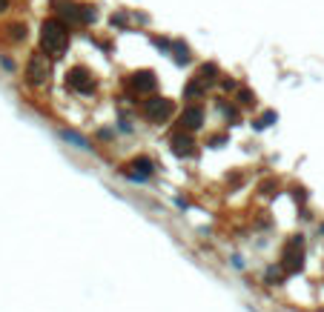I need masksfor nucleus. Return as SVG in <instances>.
I'll list each match as a JSON object with an SVG mask.
<instances>
[{
  "label": "nucleus",
  "instance_id": "1",
  "mask_svg": "<svg viewBox=\"0 0 324 312\" xmlns=\"http://www.w3.org/2000/svg\"><path fill=\"white\" fill-rule=\"evenodd\" d=\"M69 43V29L63 20H46L40 26V46L46 55H60Z\"/></svg>",
  "mask_w": 324,
  "mask_h": 312
},
{
  "label": "nucleus",
  "instance_id": "2",
  "mask_svg": "<svg viewBox=\"0 0 324 312\" xmlns=\"http://www.w3.org/2000/svg\"><path fill=\"white\" fill-rule=\"evenodd\" d=\"M169 112H172V103L166 101V98H152V101H144V115L149 117L152 124H161V121H166V117H169Z\"/></svg>",
  "mask_w": 324,
  "mask_h": 312
},
{
  "label": "nucleus",
  "instance_id": "3",
  "mask_svg": "<svg viewBox=\"0 0 324 312\" xmlns=\"http://www.w3.org/2000/svg\"><path fill=\"white\" fill-rule=\"evenodd\" d=\"M26 75H29L32 83H44L46 78H49V60H46V55H32L29 58V66H26Z\"/></svg>",
  "mask_w": 324,
  "mask_h": 312
},
{
  "label": "nucleus",
  "instance_id": "4",
  "mask_svg": "<svg viewBox=\"0 0 324 312\" xmlns=\"http://www.w3.org/2000/svg\"><path fill=\"white\" fill-rule=\"evenodd\" d=\"M66 78H69V86H72L75 92H83V94L92 92V78H89L87 69H72Z\"/></svg>",
  "mask_w": 324,
  "mask_h": 312
},
{
  "label": "nucleus",
  "instance_id": "5",
  "mask_svg": "<svg viewBox=\"0 0 324 312\" xmlns=\"http://www.w3.org/2000/svg\"><path fill=\"white\" fill-rule=\"evenodd\" d=\"M181 124L187 126V129H198L204 124V109L201 106H187V109L181 112Z\"/></svg>",
  "mask_w": 324,
  "mask_h": 312
},
{
  "label": "nucleus",
  "instance_id": "6",
  "mask_svg": "<svg viewBox=\"0 0 324 312\" xmlns=\"http://www.w3.org/2000/svg\"><path fill=\"white\" fill-rule=\"evenodd\" d=\"M132 86H135L138 92H152V89H155V78H152V72H141V75H135Z\"/></svg>",
  "mask_w": 324,
  "mask_h": 312
},
{
  "label": "nucleus",
  "instance_id": "7",
  "mask_svg": "<svg viewBox=\"0 0 324 312\" xmlns=\"http://www.w3.org/2000/svg\"><path fill=\"white\" fill-rule=\"evenodd\" d=\"M172 146H175V152H178V155H189V152H192V140H189L187 135H175Z\"/></svg>",
  "mask_w": 324,
  "mask_h": 312
},
{
  "label": "nucleus",
  "instance_id": "8",
  "mask_svg": "<svg viewBox=\"0 0 324 312\" xmlns=\"http://www.w3.org/2000/svg\"><path fill=\"white\" fill-rule=\"evenodd\" d=\"M63 138H66V140H72V143H78L80 149H89V143H87V140L80 138V135H75V132H69V129H63Z\"/></svg>",
  "mask_w": 324,
  "mask_h": 312
},
{
  "label": "nucleus",
  "instance_id": "9",
  "mask_svg": "<svg viewBox=\"0 0 324 312\" xmlns=\"http://www.w3.org/2000/svg\"><path fill=\"white\" fill-rule=\"evenodd\" d=\"M238 101H241V103H252V101H255V98H252V92H247V89H241V92H238Z\"/></svg>",
  "mask_w": 324,
  "mask_h": 312
},
{
  "label": "nucleus",
  "instance_id": "10",
  "mask_svg": "<svg viewBox=\"0 0 324 312\" xmlns=\"http://www.w3.org/2000/svg\"><path fill=\"white\" fill-rule=\"evenodd\" d=\"M201 92H204L201 83H189V86H187V94H189V98H195V94H201Z\"/></svg>",
  "mask_w": 324,
  "mask_h": 312
},
{
  "label": "nucleus",
  "instance_id": "11",
  "mask_svg": "<svg viewBox=\"0 0 324 312\" xmlns=\"http://www.w3.org/2000/svg\"><path fill=\"white\" fill-rule=\"evenodd\" d=\"M3 9H9V0H0V12H3Z\"/></svg>",
  "mask_w": 324,
  "mask_h": 312
}]
</instances>
